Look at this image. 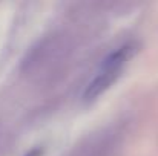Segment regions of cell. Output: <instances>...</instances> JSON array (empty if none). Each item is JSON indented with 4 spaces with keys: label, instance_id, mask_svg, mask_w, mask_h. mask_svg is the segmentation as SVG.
<instances>
[{
    "label": "cell",
    "instance_id": "cell-2",
    "mask_svg": "<svg viewBox=\"0 0 158 156\" xmlns=\"http://www.w3.org/2000/svg\"><path fill=\"white\" fill-rule=\"evenodd\" d=\"M43 155V149L42 147H34V149H31L28 153H25L23 156H42Z\"/></svg>",
    "mask_w": 158,
    "mask_h": 156
},
{
    "label": "cell",
    "instance_id": "cell-1",
    "mask_svg": "<svg viewBox=\"0 0 158 156\" xmlns=\"http://www.w3.org/2000/svg\"><path fill=\"white\" fill-rule=\"evenodd\" d=\"M135 49H137L135 43H124L115 48L112 52H109L103 58V61L100 63L92 80L86 84L83 95H81L83 101H94L100 95H103L121 75L124 64L132 58V55L135 54Z\"/></svg>",
    "mask_w": 158,
    "mask_h": 156
}]
</instances>
